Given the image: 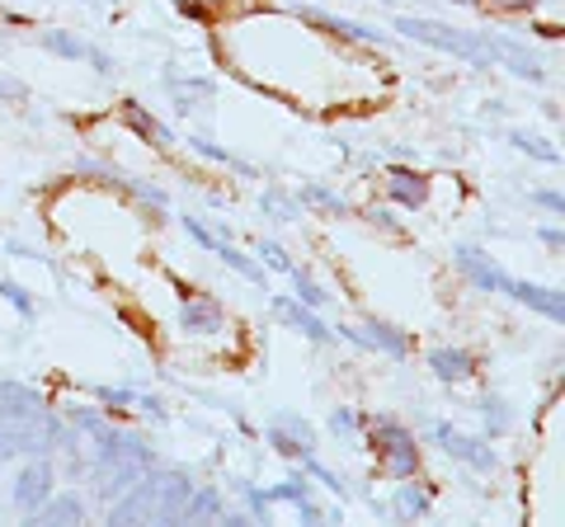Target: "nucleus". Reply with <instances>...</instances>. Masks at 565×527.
I'll return each mask as SVG.
<instances>
[{"instance_id": "f257e3e1", "label": "nucleus", "mask_w": 565, "mask_h": 527, "mask_svg": "<svg viewBox=\"0 0 565 527\" xmlns=\"http://www.w3.org/2000/svg\"><path fill=\"white\" fill-rule=\"evenodd\" d=\"M392 29L405 33V39H415V43H429V47H438V52H452V57L471 62L476 72H490V66H494V52H490L486 33L452 29V24H438V20H419V14H396Z\"/></svg>"}, {"instance_id": "f03ea898", "label": "nucleus", "mask_w": 565, "mask_h": 527, "mask_svg": "<svg viewBox=\"0 0 565 527\" xmlns=\"http://www.w3.org/2000/svg\"><path fill=\"white\" fill-rule=\"evenodd\" d=\"M367 448H373L386 471H392L396 481H411L415 471H419V448H415V433L401 424V419L392 415H367Z\"/></svg>"}, {"instance_id": "7ed1b4c3", "label": "nucleus", "mask_w": 565, "mask_h": 527, "mask_svg": "<svg viewBox=\"0 0 565 527\" xmlns=\"http://www.w3.org/2000/svg\"><path fill=\"white\" fill-rule=\"evenodd\" d=\"M429 438H434V443L444 448L448 456H457V462H467V466H476V471H494V466H500V452H494L486 438L462 433L457 424H448V419H434V424H429Z\"/></svg>"}, {"instance_id": "20e7f679", "label": "nucleus", "mask_w": 565, "mask_h": 527, "mask_svg": "<svg viewBox=\"0 0 565 527\" xmlns=\"http://www.w3.org/2000/svg\"><path fill=\"white\" fill-rule=\"evenodd\" d=\"M184 232L193 236V240H199L203 245V250L207 255H217L222 264H226V269H236V273H245V278H250V283H264V269H259V264L255 259H245L241 250H236V245H226L217 232H207V226L199 222V217H184Z\"/></svg>"}, {"instance_id": "39448f33", "label": "nucleus", "mask_w": 565, "mask_h": 527, "mask_svg": "<svg viewBox=\"0 0 565 527\" xmlns=\"http://www.w3.org/2000/svg\"><path fill=\"white\" fill-rule=\"evenodd\" d=\"M334 335H344L349 344H359V348H382V354H392V358H405V354H411V340H405L396 325H386V321L344 325V330H334Z\"/></svg>"}, {"instance_id": "423d86ee", "label": "nucleus", "mask_w": 565, "mask_h": 527, "mask_svg": "<svg viewBox=\"0 0 565 527\" xmlns=\"http://www.w3.org/2000/svg\"><path fill=\"white\" fill-rule=\"evenodd\" d=\"M457 269H462V278H471L476 292H504L509 283V273L486 250H476V245H457Z\"/></svg>"}, {"instance_id": "0eeeda50", "label": "nucleus", "mask_w": 565, "mask_h": 527, "mask_svg": "<svg viewBox=\"0 0 565 527\" xmlns=\"http://www.w3.org/2000/svg\"><path fill=\"white\" fill-rule=\"evenodd\" d=\"M180 292H184V302H180V330L184 335H217L222 330V302L217 297H199L184 283H180Z\"/></svg>"}, {"instance_id": "6e6552de", "label": "nucleus", "mask_w": 565, "mask_h": 527, "mask_svg": "<svg viewBox=\"0 0 565 527\" xmlns=\"http://www.w3.org/2000/svg\"><path fill=\"white\" fill-rule=\"evenodd\" d=\"M269 443H274V452H282V456H292V462H302V456H311V424L307 419H297V415H274L269 419Z\"/></svg>"}, {"instance_id": "1a4fd4ad", "label": "nucleus", "mask_w": 565, "mask_h": 527, "mask_svg": "<svg viewBox=\"0 0 565 527\" xmlns=\"http://www.w3.org/2000/svg\"><path fill=\"white\" fill-rule=\"evenodd\" d=\"M504 297H514V302L533 306L537 315H546V321H565V302H561V288H542V283H527V278H509L504 283Z\"/></svg>"}, {"instance_id": "9d476101", "label": "nucleus", "mask_w": 565, "mask_h": 527, "mask_svg": "<svg viewBox=\"0 0 565 527\" xmlns=\"http://www.w3.org/2000/svg\"><path fill=\"white\" fill-rule=\"evenodd\" d=\"M274 315H278L282 325L302 330V335H307V340H316V344H330V340H334V330H330V325H326L311 306L297 302V297H274Z\"/></svg>"}, {"instance_id": "9b49d317", "label": "nucleus", "mask_w": 565, "mask_h": 527, "mask_svg": "<svg viewBox=\"0 0 565 527\" xmlns=\"http://www.w3.org/2000/svg\"><path fill=\"white\" fill-rule=\"evenodd\" d=\"M47 495H52V466H47V456L20 466V476H14V504H20L24 514H33V508H39Z\"/></svg>"}, {"instance_id": "f8f14e48", "label": "nucleus", "mask_w": 565, "mask_h": 527, "mask_svg": "<svg viewBox=\"0 0 565 527\" xmlns=\"http://www.w3.org/2000/svg\"><path fill=\"white\" fill-rule=\"evenodd\" d=\"M490 52H494V62H504L514 76H523V80H546L542 57H537V52H527L523 43H514V39H490Z\"/></svg>"}, {"instance_id": "ddd939ff", "label": "nucleus", "mask_w": 565, "mask_h": 527, "mask_svg": "<svg viewBox=\"0 0 565 527\" xmlns=\"http://www.w3.org/2000/svg\"><path fill=\"white\" fill-rule=\"evenodd\" d=\"M386 193H392L401 207H424L429 203V180L411 165H392L386 170Z\"/></svg>"}, {"instance_id": "4468645a", "label": "nucleus", "mask_w": 565, "mask_h": 527, "mask_svg": "<svg viewBox=\"0 0 565 527\" xmlns=\"http://www.w3.org/2000/svg\"><path fill=\"white\" fill-rule=\"evenodd\" d=\"M302 20H307V24H316V29H330V33H340V39H349V43H386V33L367 29V24H353V20H340V14L311 10V6H302Z\"/></svg>"}, {"instance_id": "2eb2a0df", "label": "nucleus", "mask_w": 565, "mask_h": 527, "mask_svg": "<svg viewBox=\"0 0 565 527\" xmlns=\"http://www.w3.org/2000/svg\"><path fill=\"white\" fill-rule=\"evenodd\" d=\"M429 367L438 381H467L476 373V358L457 344H438V348H429Z\"/></svg>"}, {"instance_id": "dca6fc26", "label": "nucleus", "mask_w": 565, "mask_h": 527, "mask_svg": "<svg viewBox=\"0 0 565 527\" xmlns=\"http://www.w3.org/2000/svg\"><path fill=\"white\" fill-rule=\"evenodd\" d=\"M29 518L33 523H85V499H76V495H57V499H52L47 495Z\"/></svg>"}, {"instance_id": "f3484780", "label": "nucleus", "mask_w": 565, "mask_h": 527, "mask_svg": "<svg viewBox=\"0 0 565 527\" xmlns=\"http://www.w3.org/2000/svg\"><path fill=\"white\" fill-rule=\"evenodd\" d=\"M269 499H274V504H297V508H302V518H307V523H321V508L311 504V485H307L302 476H292V481L274 485V490H269Z\"/></svg>"}, {"instance_id": "a211bd4d", "label": "nucleus", "mask_w": 565, "mask_h": 527, "mask_svg": "<svg viewBox=\"0 0 565 527\" xmlns=\"http://www.w3.org/2000/svg\"><path fill=\"white\" fill-rule=\"evenodd\" d=\"M199 518H222V495L212 485H193L180 508V523H199Z\"/></svg>"}, {"instance_id": "6ab92c4d", "label": "nucleus", "mask_w": 565, "mask_h": 527, "mask_svg": "<svg viewBox=\"0 0 565 527\" xmlns=\"http://www.w3.org/2000/svg\"><path fill=\"white\" fill-rule=\"evenodd\" d=\"M392 508H396V518H424L434 508V490L429 485H396Z\"/></svg>"}, {"instance_id": "aec40b11", "label": "nucleus", "mask_w": 565, "mask_h": 527, "mask_svg": "<svg viewBox=\"0 0 565 527\" xmlns=\"http://www.w3.org/2000/svg\"><path fill=\"white\" fill-rule=\"evenodd\" d=\"M166 90L180 95V109L184 114H199V99H212V80H180V76H166Z\"/></svg>"}, {"instance_id": "412c9836", "label": "nucleus", "mask_w": 565, "mask_h": 527, "mask_svg": "<svg viewBox=\"0 0 565 527\" xmlns=\"http://www.w3.org/2000/svg\"><path fill=\"white\" fill-rule=\"evenodd\" d=\"M288 278H292V297H297V302H302V306L321 311V306L330 302V297H326V288L316 283V278H311L307 269H288Z\"/></svg>"}, {"instance_id": "4be33fe9", "label": "nucleus", "mask_w": 565, "mask_h": 527, "mask_svg": "<svg viewBox=\"0 0 565 527\" xmlns=\"http://www.w3.org/2000/svg\"><path fill=\"white\" fill-rule=\"evenodd\" d=\"M481 419H486V433L500 438V433H509V424H514V406H504L500 396H486L481 400Z\"/></svg>"}, {"instance_id": "5701e85b", "label": "nucleus", "mask_w": 565, "mask_h": 527, "mask_svg": "<svg viewBox=\"0 0 565 527\" xmlns=\"http://www.w3.org/2000/svg\"><path fill=\"white\" fill-rule=\"evenodd\" d=\"M509 142L523 147L527 155H533V161H546V165H556V161H561V151H556L552 142H546V137H537V132H523V128H514V132H509Z\"/></svg>"}, {"instance_id": "b1692460", "label": "nucleus", "mask_w": 565, "mask_h": 527, "mask_svg": "<svg viewBox=\"0 0 565 527\" xmlns=\"http://www.w3.org/2000/svg\"><path fill=\"white\" fill-rule=\"evenodd\" d=\"M43 47L57 52V57H66V62H85V57H90V43L71 39V33H43Z\"/></svg>"}, {"instance_id": "393cba45", "label": "nucleus", "mask_w": 565, "mask_h": 527, "mask_svg": "<svg viewBox=\"0 0 565 527\" xmlns=\"http://www.w3.org/2000/svg\"><path fill=\"white\" fill-rule=\"evenodd\" d=\"M193 151H199V155H207V161H222V165H232V170H241V174H259L250 161H241V155H232V151H222L217 142H207V137H193V142H189Z\"/></svg>"}, {"instance_id": "a878e982", "label": "nucleus", "mask_w": 565, "mask_h": 527, "mask_svg": "<svg viewBox=\"0 0 565 527\" xmlns=\"http://www.w3.org/2000/svg\"><path fill=\"white\" fill-rule=\"evenodd\" d=\"M128 122L137 128V137H147V142H170V128H161L141 104H128Z\"/></svg>"}, {"instance_id": "bb28decb", "label": "nucleus", "mask_w": 565, "mask_h": 527, "mask_svg": "<svg viewBox=\"0 0 565 527\" xmlns=\"http://www.w3.org/2000/svg\"><path fill=\"white\" fill-rule=\"evenodd\" d=\"M302 203H311V207H321V213H334V217H349V203L340 198V193H330V189H302Z\"/></svg>"}, {"instance_id": "cd10ccee", "label": "nucleus", "mask_w": 565, "mask_h": 527, "mask_svg": "<svg viewBox=\"0 0 565 527\" xmlns=\"http://www.w3.org/2000/svg\"><path fill=\"white\" fill-rule=\"evenodd\" d=\"M241 499L250 504V523H269V518H274V499H269V490L241 485Z\"/></svg>"}, {"instance_id": "c85d7f7f", "label": "nucleus", "mask_w": 565, "mask_h": 527, "mask_svg": "<svg viewBox=\"0 0 565 527\" xmlns=\"http://www.w3.org/2000/svg\"><path fill=\"white\" fill-rule=\"evenodd\" d=\"M363 424H367V415H359V410H334L330 415V433L334 438H359Z\"/></svg>"}, {"instance_id": "c756f323", "label": "nucleus", "mask_w": 565, "mask_h": 527, "mask_svg": "<svg viewBox=\"0 0 565 527\" xmlns=\"http://www.w3.org/2000/svg\"><path fill=\"white\" fill-rule=\"evenodd\" d=\"M264 213H274V217H288V222H302V207H297L288 193H278V189H269L264 193Z\"/></svg>"}, {"instance_id": "7c9ffc66", "label": "nucleus", "mask_w": 565, "mask_h": 527, "mask_svg": "<svg viewBox=\"0 0 565 527\" xmlns=\"http://www.w3.org/2000/svg\"><path fill=\"white\" fill-rule=\"evenodd\" d=\"M0 297H6V302L24 315V321H33V315H39V311H33V302H29V292H24L20 283H10V278H0Z\"/></svg>"}, {"instance_id": "2f4dec72", "label": "nucleus", "mask_w": 565, "mask_h": 527, "mask_svg": "<svg viewBox=\"0 0 565 527\" xmlns=\"http://www.w3.org/2000/svg\"><path fill=\"white\" fill-rule=\"evenodd\" d=\"M302 466L311 471V476L316 481H321L326 490H334V495H349V485H340V476H334V471L330 466H321V462H316V456H302Z\"/></svg>"}, {"instance_id": "473e14b6", "label": "nucleus", "mask_w": 565, "mask_h": 527, "mask_svg": "<svg viewBox=\"0 0 565 527\" xmlns=\"http://www.w3.org/2000/svg\"><path fill=\"white\" fill-rule=\"evenodd\" d=\"M259 255H264V264H269V269H278V273L292 269V259H288V250H282L278 240H259Z\"/></svg>"}, {"instance_id": "72a5a7b5", "label": "nucleus", "mask_w": 565, "mask_h": 527, "mask_svg": "<svg viewBox=\"0 0 565 527\" xmlns=\"http://www.w3.org/2000/svg\"><path fill=\"white\" fill-rule=\"evenodd\" d=\"M95 396L104 400V406H132V400H137V391H114V386H99Z\"/></svg>"}, {"instance_id": "f704fd0d", "label": "nucleus", "mask_w": 565, "mask_h": 527, "mask_svg": "<svg viewBox=\"0 0 565 527\" xmlns=\"http://www.w3.org/2000/svg\"><path fill=\"white\" fill-rule=\"evenodd\" d=\"M533 203H542V207H552V213L561 217V193H556V189H537V193H533Z\"/></svg>"}, {"instance_id": "c9c22d12", "label": "nucleus", "mask_w": 565, "mask_h": 527, "mask_svg": "<svg viewBox=\"0 0 565 527\" xmlns=\"http://www.w3.org/2000/svg\"><path fill=\"white\" fill-rule=\"evenodd\" d=\"M500 10H537V0H494Z\"/></svg>"}, {"instance_id": "e433bc0d", "label": "nucleus", "mask_w": 565, "mask_h": 527, "mask_svg": "<svg viewBox=\"0 0 565 527\" xmlns=\"http://www.w3.org/2000/svg\"><path fill=\"white\" fill-rule=\"evenodd\" d=\"M542 240L552 245V250H561V232H556V226H542Z\"/></svg>"}, {"instance_id": "4c0bfd02", "label": "nucleus", "mask_w": 565, "mask_h": 527, "mask_svg": "<svg viewBox=\"0 0 565 527\" xmlns=\"http://www.w3.org/2000/svg\"><path fill=\"white\" fill-rule=\"evenodd\" d=\"M452 6H471V0H452Z\"/></svg>"}]
</instances>
